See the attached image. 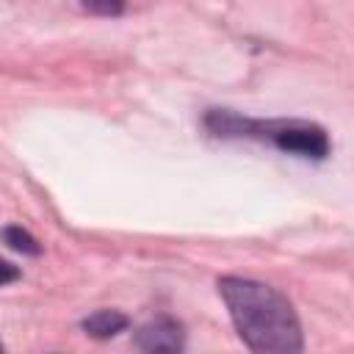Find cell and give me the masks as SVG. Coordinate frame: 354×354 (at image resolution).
<instances>
[{
    "label": "cell",
    "mask_w": 354,
    "mask_h": 354,
    "mask_svg": "<svg viewBox=\"0 0 354 354\" xmlns=\"http://www.w3.org/2000/svg\"><path fill=\"white\" fill-rule=\"evenodd\" d=\"M218 296L246 348L257 354H299L304 348L299 315L277 288L246 277H221Z\"/></svg>",
    "instance_id": "6da1fadb"
},
{
    "label": "cell",
    "mask_w": 354,
    "mask_h": 354,
    "mask_svg": "<svg viewBox=\"0 0 354 354\" xmlns=\"http://www.w3.org/2000/svg\"><path fill=\"white\" fill-rule=\"evenodd\" d=\"M205 124L213 136L221 138H260L274 144L282 152L324 160L329 155V136L321 124L301 119H246L232 111H210Z\"/></svg>",
    "instance_id": "7a4b0ae2"
},
{
    "label": "cell",
    "mask_w": 354,
    "mask_h": 354,
    "mask_svg": "<svg viewBox=\"0 0 354 354\" xmlns=\"http://www.w3.org/2000/svg\"><path fill=\"white\" fill-rule=\"evenodd\" d=\"M133 343L141 351H183L185 332H183V324L174 321L171 315H158L136 332Z\"/></svg>",
    "instance_id": "3957f363"
},
{
    "label": "cell",
    "mask_w": 354,
    "mask_h": 354,
    "mask_svg": "<svg viewBox=\"0 0 354 354\" xmlns=\"http://www.w3.org/2000/svg\"><path fill=\"white\" fill-rule=\"evenodd\" d=\"M127 324H130V318L124 315V313H119V310H97V313H91L88 318H83V332L88 335V337H97V340H108V337H113V335H119L122 329H127Z\"/></svg>",
    "instance_id": "277c9868"
},
{
    "label": "cell",
    "mask_w": 354,
    "mask_h": 354,
    "mask_svg": "<svg viewBox=\"0 0 354 354\" xmlns=\"http://www.w3.org/2000/svg\"><path fill=\"white\" fill-rule=\"evenodd\" d=\"M0 238H3V243H6V246H11L14 252L30 254V257L41 254L39 241H36V238H33L28 230H22L19 224H8V227H3V230H0Z\"/></svg>",
    "instance_id": "5b68a950"
},
{
    "label": "cell",
    "mask_w": 354,
    "mask_h": 354,
    "mask_svg": "<svg viewBox=\"0 0 354 354\" xmlns=\"http://www.w3.org/2000/svg\"><path fill=\"white\" fill-rule=\"evenodd\" d=\"M83 8H88L91 14H102V17H116L124 8V0H80Z\"/></svg>",
    "instance_id": "8992f818"
},
{
    "label": "cell",
    "mask_w": 354,
    "mask_h": 354,
    "mask_svg": "<svg viewBox=\"0 0 354 354\" xmlns=\"http://www.w3.org/2000/svg\"><path fill=\"white\" fill-rule=\"evenodd\" d=\"M17 279H19V268L14 263H8V260H0V288L3 285H11Z\"/></svg>",
    "instance_id": "52a82bcc"
},
{
    "label": "cell",
    "mask_w": 354,
    "mask_h": 354,
    "mask_svg": "<svg viewBox=\"0 0 354 354\" xmlns=\"http://www.w3.org/2000/svg\"><path fill=\"white\" fill-rule=\"evenodd\" d=\"M0 351H3V343H0Z\"/></svg>",
    "instance_id": "ba28073f"
}]
</instances>
